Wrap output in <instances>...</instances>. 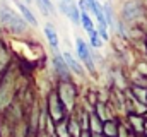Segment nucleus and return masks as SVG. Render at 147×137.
Returning a JSON list of instances; mask_svg holds the SVG:
<instances>
[{
    "label": "nucleus",
    "instance_id": "f257e3e1",
    "mask_svg": "<svg viewBox=\"0 0 147 137\" xmlns=\"http://www.w3.org/2000/svg\"><path fill=\"white\" fill-rule=\"evenodd\" d=\"M0 22L5 29H9L10 33L16 34L26 33V29H28V22L22 19V16H19L16 10H12L9 7L0 9Z\"/></svg>",
    "mask_w": 147,
    "mask_h": 137
},
{
    "label": "nucleus",
    "instance_id": "f03ea898",
    "mask_svg": "<svg viewBox=\"0 0 147 137\" xmlns=\"http://www.w3.org/2000/svg\"><path fill=\"white\" fill-rule=\"evenodd\" d=\"M57 94L60 98V101L63 103V106L67 108L69 113H72L77 106V87L72 81H60L58 87H57Z\"/></svg>",
    "mask_w": 147,
    "mask_h": 137
},
{
    "label": "nucleus",
    "instance_id": "7ed1b4c3",
    "mask_svg": "<svg viewBox=\"0 0 147 137\" xmlns=\"http://www.w3.org/2000/svg\"><path fill=\"white\" fill-rule=\"evenodd\" d=\"M75 53L79 62L84 65V68L94 75L96 72V64H94V55H92V48L89 46V43H86L82 38H75Z\"/></svg>",
    "mask_w": 147,
    "mask_h": 137
},
{
    "label": "nucleus",
    "instance_id": "20e7f679",
    "mask_svg": "<svg viewBox=\"0 0 147 137\" xmlns=\"http://www.w3.org/2000/svg\"><path fill=\"white\" fill-rule=\"evenodd\" d=\"M46 103H48V117L53 120V123H57V122L63 120V118L69 115L67 108L63 106V103L60 101V98H58L57 91H51V93L48 94Z\"/></svg>",
    "mask_w": 147,
    "mask_h": 137
},
{
    "label": "nucleus",
    "instance_id": "39448f33",
    "mask_svg": "<svg viewBox=\"0 0 147 137\" xmlns=\"http://www.w3.org/2000/svg\"><path fill=\"white\" fill-rule=\"evenodd\" d=\"M142 14H144V9H142V5H140L139 0H128L121 7V21L125 24L137 22L142 17Z\"/></svg>",
    "mask_w": 147,
    "mask_h": 137
},
{
    "label": "nucleus",
    "instance_id": "423d86ee",
    "mask_svg": "<svg viewBox=\"0 0 147 137\" xmlns=\"http://www.w3.org/2000/svg\"><path fill=\"white\" fill-rule=\"evenodd\" d=\"M51 64H53V70L57 72V75L60 77V81H70L72 72L67 67L63 55L58 50H51Z\"/></svg>",
    "mask_w": 147,
    "mask_h": 137
},
{
    "label": "nucleus",
    "instance_id": "0eeeda50",
    "mask_svg": "<svg viewBox=\"0 0 147 137\" xmlns=\"http://www.w3.org/2000/svg\"><path fill=\"white\" fill-rule=\"evenodd\" d=\"M12 96H14V82L12 77L7 75L0 86V110H5L9 106V103L12 101Z\"/></svg>",
    "mask_w": 147,
    "mask_h": 137
},
{
    "label": "nucleus",
    "instance_id": "6e6552de",
    "mask_svg": "<svg viewBox=\"0 0 147 137\" xmlns=\"http://www.w3.org/2000/svg\"><path fill=\"white\" fill-rule=\"evenodd\" d=\"M58 9H60V12L72 22L74 26H80V10H79L77 3H74V2L72 3H65V2L60 0Z\"/></svg>",
    "mask_w": 147,
    "mask_h": 137
},
{
    "label": "nucleus",
    "instance_id": "1a4fd4ad",
    "mask_svg": "<svg viewBox=\"0 0 147 137\" xmlns=\"http://www.w3.org/2000/svg\"><path fill=\"white\" fill-rule=\"evenodd\" d=\"M127 125L135 132V136H142L144 134V125H146V118L144 115H137V113H127Z\"/></svg>",
    "mask_w": 147,
    "mask_h": 137
},
{
    "label": "nucleus",
    "instance_id": "9d476101",
    "mask_svg": "<svg viewBox=\"0 0 147 137\" xmlns=\"http://www.w3.org/2000/svg\"><path fill=\"white\" fill-rule=\"evenodd\" d=\"M62 55H63L65 64H67V67L70 68V72H72V74H75V75H80V77L86 74V68H84V65L79 62V58H75V57H74L70 52H63Z\"/></svg>",
    "mask_w": 147,
    "mask_h": 137
},
{
    "label": "nucleus",
    "instance_id": "9b49d317",
    "mask_svg": "<svg viewBox=\"0 0 147 137\" xmlns=\"http://www.w3.org/2000/svg\"><path fill=\"white\" fill-rule=\"evenodd\" d=\"M14 2H16V5H17V9H19V12H21L22 19H24L29 26L36 28V26H38V19H36V16L33 14V10H31L24 2H21V0H14Z\"/></svg>",
    "mask_w": 147,
    "mask_h": 137
},
{
    "label": "nucleus",
    "instance_id": "f8f14e48",
    "mask_svg": "<svg viewBox=\"0 0 147 137\" xmlns=\"http://www.w3.org/2000/svg\"><path fill=\"white\" fill-rule=\"evenodd\" d=\"M45 36H46V41H48V45H50L51 50H58L60 48V38H58L57 29L53 28V24L48 22L45 26Z\"/></svg>",
    "mask_w": 147,
    "mask_h": 137
},
{
    "label": "nucleus",
    "instance_id": "ddd939ff",
    "mask_svg": "<svg viewBox=\"0 0 147 137\" xmlns=\"http://www.w3.org/2000/svg\"><path fill=\"white\" fill-rule=\"evenodd\" d=\"M103 134L106 137H118V120L110 118L103 122Z\"/></svg>",
    "mask_w": 147,
    "mask_h": 137
},
{
    "label": "nucleus",
    "instance_id": "4468645a",
    "mask_svg": "<svg viewBox=\"0 0 147 137\" xmlns=\"http://www.w3.org/2000/svg\"><path fill=\"white\" fill-rule=\"evenodd\" d=\"M89 130L91 132H103V120L92 110L89 111Z\"/></svg>",
    "mask_w": 147,
    "mask_h": 137
},
{
    "label": "nucleus",
    "instance_id": "2eb2a0df",
    "mask_svg": "<svg viewBox=\"0 0 147 137\" xmlns=\"http://www.w3.org/2000/svg\"><path fill=\"white\" fill-rule=\"evenodd\" d=\"M80 26L84 28V31H86V33H89V31L96 29V26H94V19L91 17V14H89V12H80Z\"/></svg>",
    "mask_w": 147,
    "mask_h": 137
},
{
    "label": "nucleus",
    "instance_id": "dca6fc26",
    "mask_svg": "<svg viewBox=\"0 0 147 137\" xmlns=\"http://www.w3.org/2000/svg\"><path fill=\"white\" fill-rule=\"evenodd\" d=\"M87 36H89V46L91 48H94V50H99L101 46H103V39H101V36H99V33H98V29H92V31H89L87 33Z\"/></svg>",
    "mask_w": 147,
    "mask_h": 137
},
{
    "label": "nucleus",
    "instance_id": "f3484780",
    "mask_svg": "<svg viewBox=\"0 0 147 137\" xmlns=\"http://www.w3.org/2000/svg\"><path fill=\"white\" fill-rule=\"evenodd\" d=\"M103 14H105L108 28H115L116 26V19H115V12H113V7L110 3H103Z\"/></svg>",
    "mask_w": 147,
    "mask_h": 137
},
{
    "label": "nucleus",
    "instance_id": "a211bd4d",
    "mask_svg": "<svg viewBox=\"0 0 147 137\" xmlns=\"http://www.w3.org/2000/svg\"><path fill=\"white\" fill-rule=\"evenodd\" d=\"M34 2H36V5L39 7V10H41L45 16H50V14L55 12V5H53L51 0H34Z\"/></svg>",
    "mask_w": 147,
    "mask_h": 137
},
{
    "label": "nucleus",
    "instance_id": "6ab92c4d",
    "mask_svg": "<svg viewBox=\"0 0 147 137\" xmlns=\"http://www.w3.org/2000/svg\"><path fill=\"white\" fill-rule=\"evenodd\" d=\"M118 137H137L135 136V132L127 125V122H120L118 120Z\"/></svg>",
    "mask_w": 147,
    "mask_h": 137
},
{
    "label": "nucleus",
    "instance_id": "aec40b11",
    "mask_svg": "<svg viewBox=\"0 0 147 137\" xmlns=\"http://www.w3.org/2000/svg\"><path fill=\"white\" fill-rule=\"evenodd\" d=\"M77 7H79V10H80V12H89V14H91L87 0H79V2H77Z\"/></svg>",
    "mask_w": 147,
    "mask_h": 137
},
{
    "label": "nucleus",
    "instance_id": "412c9836",
    "mask_svg": "<svg viewBox=\"0 0 147 137\" xmlns=\"http://www.w3.org/2000/svg\"><path fill=\"white\" fill-rule=\"evenodd\" d=\"M79 137H91V130H89V129H82L80 134H79Z\"/></svg>",
    "mask_w": 147,
    "mask_h": 137
},
{
    "label": "nucleus",
    "instance_id": "4be33fe9",
    "mask_svg": "<svg viewBox=\"0 0 147 137\" xmlns=\"http://www.w3.org/2000/svg\"><path fill=\"white\" fill-rule=\"evenodd\" d=\"M91 137H106L103 132H91Z\"/></svg>",
    "mask_w": 147,
    "mask_h": 137
},
{
    "label": "nucleus",
    "instance_id": "5701e85b",
    "mask_svg": "<svg viewBox=\"0 0 147 137\" xmlns=\"http://www.w3.org/2000/svg\"><path fill=\"white\" fill-rule=\"evenodd\" d=\"M62 2H65V3H72L74 0H62Z\"/></svg>",
    "mask_w": 147,
    "mask_h": 137
}]
</instances>
